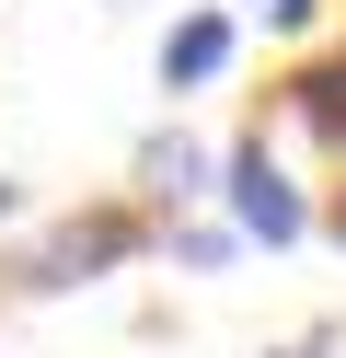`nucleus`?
<instances>
[{
  "label": "nucleus",
  "mask_w": 346,
  "mask_h": 358,
  "mask_svg": "<svg viewBox=\"0 0 346 358\" xmlns=\"http://www.w3.org/2000/svg\"><path fill=\"white\" fill-rule=\"evenodd\" d=\"M127 255H150V220H138V208H81V220H58V231H46L35 255L12 266V289L58 301V289H92V278H115Z\"/></svg>",
  "instance_id": "obj_1"
},
{
  "label": "nucleus",
  "mask_w": 346,
  "mask_h": 358,
  "mask_svg": "<svg viewBox=\"0 0 346 358\" xmlns=\"http://www.w3.org/2000/svg\"><path fill=\"white\" fill-rule=\"evenodd\" d=\"M219 208H231V231H243V243H266V255H277V243H300V231H312V208H300L289 162H277L266 139H243V150L219 162Z\"/></svg>",
  "instance_id": "obj_2"
},
{
  "label": "nucleus",
  "mask_w": 346,
  "mask_h": 358,
  "mask_svg": "<svg viewBox=\"0 0 346 358\" xmlns=\"http://www.w3.org/2000/svg\"><path fill=\"white\" fill-rule=\"evenodd\" d=\"M231 58H243V24L231 12H185L161 35V93H208V81H231Z\"/></svg>",
  "instance_id": "obj_3"
},
{
  "label": "nucleus",
  "mask_w": 346,
  "mask_h": 358,
  "mask_svg": "<svg viewBox=\"0 0 346 358\" xmlns=\"http://www.w3.org/2000/svg\"><path fill=\"white\" fill-rule=\"evenodd\" d=\"M138 196H150V208L173 220V208H196V196H219V162H208V150L185 139V127H161V139L138 150Z\"/></svg>",
  "instance_id": "obj_4"
},
{
  "label": "nucleus",
  "mask_w": 346,
  "mask_h": 358,
  "mask_svg": "<svg viewBox=\"0 0 346 358\" xmlns=\"http://www.w3.org/2000/svg\"><path fill=\"white\" fill-rule=\"evenodd\" d=\"M289 104H300V127H312L323 150H346V47H335V58H312V70L289 81Z\"/></svg>",
  "instance_id": "obj_5"
},
{
  "label": "nucleus",
  "mask_w": 346,
  "mask_h": 358,
  "mask_svg": "<svg viewBox=\"0 0 346 358\" xmlns=\"http://www.w3.org/2000/svg\"><path fill=\"white\" fill-rule=\"evenodd\" d=\"M161 255H173V266H219L231 231H173V220H161Z\"/></svg>",
  "instance_id": "obj_6"
},
{
  "label": "nucleus",
  "mask_w": 346,
  "mask_h": 358,
  "mask_svg": "<svg viewBox=\"0 0 346 358\" xmlns=\"http://www.w3.org/2000/svg\"><path fill=\"white\" fill-rule=\"evenodd\" d=\"M243 12H254V24H277V35H300V24L323 12V0H243Z\"/></svg>",
  "instance_id": "obj_7"
},
{
  "label": "nucleus",
  "mask_w": 346,
  "mask_h": 358,
  "mask_svg": "<svg viewBox=\"0 0 346 358\" xmlns=\"http://www.w3.org/2000/svg\"><path fill=\"white\" fill-rule=\"evenodd\" d=\"M323 231H335V243H346V185H335V208H323Z\"/></svg>",
  "instance_id": "obj_8"
},
{
  "label": "nucleus",
  "mask_w": 346,
  "mask_h": 358,
  "mask_svg": "<svg viewBox=\"0 0 346 358\" xmlns=\"http://www.w3.org/2000/svg\"><path fill=\"white\" fill-rule=\"evenodd\" d=\"M12 208H23V196H12V173H0V220H12Z\"/></svg>",
  "instance_id": "obj_9"
}]
</instances>
